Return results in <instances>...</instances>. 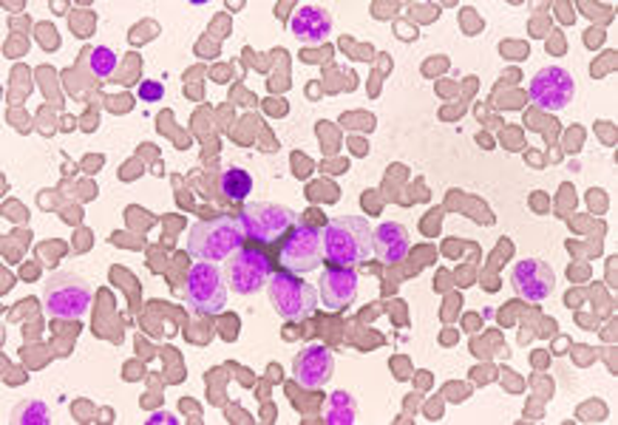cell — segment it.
<instances>
[{
	"label": "cell",
	"instance_id": "1",
	"mask_svg": "<svg viewBox=\"0 0 618 425\" xmlns=\"http://www.w3.org/2000/svg\"><path fill=\"white\" fill-rule=\"evenodd\" d=\"M320 238H324V259L338 267H352L357 261L369 259L375 250V230L364 216L332 218Z\"/></svg>",
	"mask_w": 618,
	"mask_h": 425
},
{
	"label": "cell",
	"instance_id": "2",
	"mask_svg": "<svg viewBox=\"0 0 618 425\" xmlns=\"http://www.w3.org/2000/svg\"><path fill=\"white\" fill-rule=\"evenodd\" d=\"M244 227L239 218L218 216L211 222H199L188 236V252L199 261H222L230 259L236 250H241L244 241Z\"/></svg>",
	"mask_w": 618,
	"mask_h": 425
},
{
	"label": "cell",
	"instance_id": "3",
	"mask_svg": "<svg viewBox=\"0 0 618 425\" xmlns=\"http://www.w3.org/2000/svg\"><path fill=\"white\" fill-rule=\"evenodd\" d=\"M267 292L269 301H273V310L285 321H290V324L306 321L315 312V307H318L315 289L306 282H301L299 275L290 273V270H276L273 278L267 282Z\"/></svg>",
	"mask_w": 618,
	"mask_h": 425
},
{
	"label": "cell",
	"instance_id": "4",
	"mask_svg": "<svg viewBox=\"0 0 618 425\" xmlns=\"http://www.w3.org/2000/svg\"><path fill=\"white\" fill-rule=\"evenodd\" d=\"M91 298H94L91 284L74 273L51 275L43 287L46 312L54 317H63V321H74V317L86 315L88 307H91Z\"/></svg>",
	"mask_w": 618,
	"mask_h": 425
},
{
	"label": "cell",
	"instance_id": "5",
	"mask_svg": "<svg viewBox=\"0 0 618 425\" xmlns=\"http://www.w3.org/2000/svg\"><path fill=\"white\" fill-rule=\"evenodd\" d=\"M185 303L199 315H218L227 307V278L211 261H199L185 282Z\"/></svg>",
	"mask_w": 618,
	"mask_h": 425
},
{
	"label": "cell",
	"instance_id": "6",
	"mask_svg": "<svg viewBox=\"0 0 618 425\" xmlns=\"http://www.w3.org/2000/svg\"><path fill=\"white\" fill-rule=\"evenodd\" d=\"M276 267L267 252L253 250V247H241L230 259L225 261V278L227 287L239 292V296H253L264 284L273 278Z\"/></svg>",
	"mask_w": 618,
	"mask_h": 425
},
{
	"label": "cell",
	"instance_id": "7",
	"mask_svg": "<svg viewBox=\"0 0 618 425\" xmlns=\"http://www.w3.org/2000/svg\"><path fill=\"white\" fill-rule=\"evenodd\" d=\"M241 227H244V236L255 238V241H278L281 236H287L292 224L299 222L295 213L290 208H281V204L269 202H250L241 208Z\"/></svg>",
	"mask_w": 618,
	"mask_h": 425
},
{
	"label": "cell",
	"instance_id": "8",
	"mask_svg": "<svg viewBox=\"0 0 618 425\" xmlns=\"http://www.w3.org/2000/svg\"><path fill=\"white\" fill-rule=\"evenodd\" d=\"M281 261H285V270H290L295 275L320 267V261H324V238H320V233L315 230L313 224H292L290 236L281 245Z\"/></svg>",
	"mask_w": 618,
	"mask_h": 425
},
{
	"label": "cell",
	"instance_id": "9",
	"mask_svg": "<svg viewBox=\"0 0 618 425\" xmlns=\"http://www.w3.org/2000/svg\"><path fill=\"white\" fill-rule=\"evenodd\" d=\"M576 83L570 77V72L559 68V65H547L537 77L531 79V88H528V97L537 109L542 111H565L573 102Z\"/></svg>",
	"mask_w": 618,
	"mask_h": 425
},
{
	"label": "cell",
	"instance_id": "10",
	"mask_svg": "<svg viewBox=\"0 0 618 425\" xmlns=\"http://www.w3.org/2000/svg\"><path fill=\"white\" fill-rule=\"evenodd\" d=\"M335 358L332 349L324 347V343H313V347L301 349L295 363H292V377L304 389H320L324 383L332 377Z\"/></svg>",
	"mask_w": 618,
	"mask_h": 425
},
{
	"label": "cell",
	"instance_id": "11",
	"mask_svg": "<svg viewBox=\"0 0 618 425\" xmlns=\"http://www.w3.org/2000/svg\"><path fill=\"white\" fill-rule=\"evenodd\" d=\"M553 287H556V275H553V270L547 267L545 261L522 259L514 267V289L525 301H545L553 292Z\"/></svg>",
	"mask_w": 618,
	"mask_h": 425
},
{
	"label": "cell",
	"instance_id": "12",
	"mask_svg": "<svg viewBox=\"0 0 618 425\" xmlns=\"http://www.w3.org/2000/svg\"><path fill=\"white\" fill-rule=\"evenodd\" d=\"M355 296L357 275L352 267L329 264V267L320 273V303H324L329 312H343L355 301Z\"/></svg>",
	"mask_w": 618,
	"mask_h": 425
},
{
	"label": "cell",
	"instance_id": "13",
	"mask_svg": "<svg viewBox=\"0 0 618 425\" xmlns=\"http://www.w3.org/2000/svg\"><path fill=\"white\" fill-rule=\"evenodd\" d=\"M375 250H378V259L383 264H398L408 255L412 250V238H408V230L403 224L398 222H383L375 230Z\"/></svg>",
	"mask_w": 618,
	"mask_h": 425
},
{
	"label": "cell",
	"instance_id": "14",
	"mask_svg": "<svg viewBox=\"0 0 618 425\" xmlns=\"http://www.w3.org/2000/svg\"><path fill=\"white\" fill-rule=\"evenodd\" d=\"M292 35L299 37L301 43H324L329 37V32H332V21H329V15L324 12V9L318 7H301L295 15H292V23H290Z\"/></svg>",
	"mask_w": 618,
	"mask_h": 425
},
{
	"label": "cell",
	"instance_id": "15",
	"mask_svg": "<svg viewBox=\"0 0 618 425\" xmlns=\"http://www.w3.org/2000/svg\"><path fill=\"white\" fill-rule=\"evenodd\" d=\"M357 420V405L350 391H332L324 409V423L329 425H352Z\"/></svg>",
	"mask_w": 618,
	"mask_h": 425
},
{
	"label": "cell",
	"instance_id": "16",
	"mask_svg": "<svg viewBox=\"0 0 618 425\" xmlns=\"http://www.w3.org/2000/svg\"><path fill=\"white\" fill-rule=\"evenodd\" d=\"M218 188H222L225 199L241 202V199H248L250 190H253V176H250L244 167H225L222 176H218Z\"/></svg>",
	"mask_w": 618,
	"mask_h": 425
},
{
	"label": "cell",
	"instance_id": "17",
	"mask_svg": "<svg viewBox=\"0 0 618 425\" xmlns=\"http://www.w3.org/2000/svg\"><path fill=\"white\" fill-rule=\"evenodd\" d=\"M15 420L21 425H46V423H51L49 405H46L43 400H23V403L15 409Z\"/></svg>",
	"mask_w": 618,
	"mask_h": 425
},
{
	"label": "cell",
	"instance_id": "18",
	"mask_svg": "<svg viewBox=\"0 0 618 425\" xmlns=\"http://www.w3.org/2000/svg\"><path fill=\"white\" fill-rule=\"evenodd\" d=\"M88 68L94 72V77L109 79L111 74L117 72V54H114L111 49H105V46H100V49L91 51V58H88Z\"/></svg>",
	"mask_w": 618,
	"mask_h": 425
},
{
	"label": "cell",
	"instance_id": "19",
	"mask_svg": "<svg viewBox=\"0 0 618 425\" xmlns=\"http://www.w3.org/2000/svg\"><path fill=\"white\" fill-rule=\"evenodd\" d=\"M165 97V86H162L160 79H148V83H142L139 86V100H146V102H156V100H162Z\"/></svg>",
	"mask_w": 618,
	"mask_h": 425
},
{
	"label": "cell",
	"instance_id": "20",
	"mask_svg": "<svg viewBox=\"0 0 618 425\" xmlns=\"http://www.w3.org/2000/svg\"><path fill=\"white\" fill-rule=\"evenodd\" d=\"M148 423H165V425H176V417L174 414H167V411H156Z\"/></svg>",
	"mask_w": 618,
	"mask_h": 425
}]
</instances>
